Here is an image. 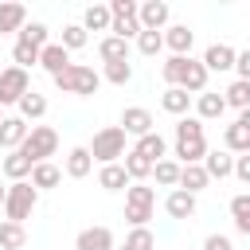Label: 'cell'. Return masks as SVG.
<instances>
[{
	"label": "cell",
	"instance_id": "obj_2",
	"mask_svg": "<svg viewBox=\"0 0 250 250\" xmlns=\"http://www.w3.org/2000/svg\"><path fill=\"white\" fill-rule=\"evenodd\" d=\"M86 152H90V160H98V164H117L129 148H125V133L117 129V125H105V129H98L94 133V141L86 145Z\"/></svg>",
	"mask_w": 250,
	"mask_h": 250
},
{
	"label": "cell",
	"instance_id": "obj_37",
	"mask_svg": "<svg viewBox=\"0 0 250 250\" xmlns=\"http://www.w3.org/2000/svg\"><path fill=\"white\" fill-rule=\"evenodd\" d=\"M223 105H234V109H246L250 105V82H230L227 86V94H223Z\"/></svg>",
	"mask_w": 250,
	"mask_h": 250
},
{
	"label": "cell",
	"instance_id": "obj_25",
	"mask_svg": "<svg viewBox=\"0 0 250 250\" xmlns=\"http://www.w3.org/2000/svg\"><path fill=\"white\" fill-rule=\"evenodd\" d=\"M90 168H94V160H90L86 145H78V148H70V152H66V176H70V180L90 176Z\"/></svg>",
	"mask_w": 250,
	"mask_h": 250
},
{
	"label": "cell",
	"instance_id": "obj_43",
	"mask_svg": "<svg viewBox=\"0 0 250 250\" xmlns=\"http://www.w3.org/2000/svg\"><path fill=\"white\" fill-rule=\"evenodd\" d=\"M180 137H203V121L199 117H180L176 121V141Z\"/></svg>",
	"mask_w": 250,
	"mask_h": 250
},
{
	"label": "cell",
	"instance_id": "obj_32",
	"mask_svg": "<svg viewBox=\"0 0 250 250\" xmlns=\"http://www.w3.org/2000/svg\"><path fill=\"white\" fill-rule=\"evenodd\" d=\"M82 31H109V8L105 4H90L82 16Z\"/></svg>",
	"mask_w": 250,
	"mask_h": 250
},
{
	"label": "cell",
	"instance_id": "obj_38",
	"mask_svg": "<svg viewBox=\"0 0 250 250\" xmlns=\"http://www.w3.org/2000/svg\"><path fill=\"white\" fill-rule=\"evenodd\" d=\"M188 59H191V55H172V59H164L160 74H164V82H168V86H180V78H184V66H188Z\"/></svg>",
	"mask_w": 250,
	"mask_h": 250
},
{
	"label": "cell",
	"instance_id": "obj_46",
	"mask_svg": "<svg viewBox=\"0 0 250 250\" xmlns=\"http://www.w3.org/2000/svg\"><path fill=\"white\" fill-rule=\"evenodd\" d=\"M109 8V16H137V4L133 0H113V4H105Z\"/></svg>",
	"mask_w": 250,
	"mask_h": 250
},
{
	"label": "cell",
	"instance_id": "obj_31",
	"mask_svg": "<svg viewBox=\"0 0 250 250\" xmlns=\"http://www.w3.org/2000/svg\"><path fill=\"white\" fill-rule=\"evenodd\" d=\"M23 242H27V230L20 227V223H0V250H23Z\"/></svg>",
	"mask_w": 250,
	"mask_h": 250
},
{
	"label": "cell",
	"instance_id": "obj_5",
	"mask_svg": "<svg viewBox=\"0 0 250 250\" xmlns=\"http://www.w3.org/2000/svg\"><path fill=\"white\" fill-rule=\"evenodd\" d=\"M152 207H156V191L152 188H145V184H129L125 188V219L133 227H148Z\"/></svg>",
	"mask_w": 250,
	"mask_h": 250
},
{
	"label": "cell",
	"instance_id": "obj_20",
	"mask_svg": "<svg viewBox=\"0 0 250 250\" xmlns=\"http://www.w3.org/2000/svg\"><path fill=\"white\" fill-rule=\"evenodd\" d=\"M0 168H4V176H8L12 184H20V180H27V176H31V168H35V164H31L20 148H12V152L4 156V164H0Z\"/></svg>",
	"mask_w": 250,
	"mask_h": 250
},
{
	"label": "cell",
	"instance_id": "obj_6",
	"mask_svg": "<svg viewBox=\"0 0 250 250\" xmlns=\"http://www.w3.org/2000/svg\"><path fill=\"white\" fill-rule=\"evenodd\" d=\"M31 90V78H27V70H20V66H8V70H0V109L4 105H16L23 94Z\"/></svg>",
	"mask_w": 250,
	"mask_h": 250
},
{
	"label": "cell",
	"instance_id": "obj_8",
	"mask_svg": "<svg viewBox=\"0 0 250 250\" xmlns=\"http://www.w3.org/2000/svg\"><path fill=\"white\" fill-rule=\"evenodd\" d=\"M125 137H145V133H152V113L145 109V105H129L125 113H121V125H117Z\"/></svg>",
	"mask_w": 250,
	"mask_h": 250
},
{
	"label": "cell",
	"instance_id": "obj_45",
	"mask_svg": "<svg viewBox=\"0 0 250 250\" xmlns=\"http://www.w3.org/2000/svg\"><path fill=\"white\" fill-rule=\"evenodd\" d=\"M238 70V82H250V51H234V66Z\"/></svg>",
	"mask_w": 250,
	"mask_h": 250
},
{
	"label": "cell",
	"instance_id": "obj_42",
	"mask_svg": "<svg viewBox=\"0 0 250 250\" xmlns=\"http://www.w3.org/2000/svg\"><path fill=\"white\" fill-rule=\"evenodd\" d=\"M129 78H133V62H105V82L125 86Z\"/></svg>",
	"mask_w": 250,
	"mask_h": 250
},
{
	"label": "cell",
	"instance_id": "obj_17",
	"mask_svg": "<svg viewBox=\"0 0 250 250\" xmlns=\"http://www.w3.org/2000/svg\"><path fill=\"white\" fill-rule=\"evenodd\" d=\"M180 90H184V94H203V90H207V70H203L199 59H188L184 78H180Z\"/></svg>",
	"mask_w": 250,
	"mask_h": 250
},
{
	"label": "cell",
	"instance_id": "obj_27",
	"mask_svg": "<svg viewBox=\"0 0 250 250\" xmlns=\"http://www.w3.org/2000/svg\"><path fill=\"white\" fill-rule=\"evenodd\" d=\"M98 55H102V62H129V43L105 35V39L98 43Z\"/></svg>",
	"mask_w": 250,
	"mask_h": 250
},
{
	"label": "cell",
	"instance_id": "obj_13",
	"mask_svg": "<svg viewBox=\"0 0 250 250\" xmlns=\"http://www.w3.org/2000/svg\"><path fill=\"white\" fill-rule=\"evenodd\" d=\"M27 129H31V125H27L23 117H16V113H12V117H4V121H0V148H8V152H12V148H20V145H23V137H27Z\"/></svg>",
	"mask_w": 250,
	"mask_h": 250
},
{
	"label": "cell",
	"instance_id": "obj_36",
	"mask_svg": "<svg viewBox=\"0 0 250 250\" xmlns=\"http://www.w3.org/2000/svg\"><path fill=\"white\" fill-rule=\"evenodd\" d=\"M121 246H125V250H156V234H152L148 227H133Z\"/></svg>",
	"mask_w": 250,
	"mask_h": 250
},
{
	"label": "cell",
	"instance_id": "obj_24",
	"mask_svg": "<svg viewBox=\"0 0 250 250\" xmlns=\"http://www.w3.org/2000/svg\"><path fill=\"white\" fill-rule=\"evenodd\" d=\"M195 113H199V121H215V117H223L227 113V105H223V94H199L195 98Z\"/></svg>",
	"mask_w": 250,
	"mask_h": 250
},
{
	"label": "cell",
	"instance_id": "obj_10",
	"mask_svg": "<svg viewBox=\"0 0 250 250\" xmlns=\"http://www.w3.org/2000/svg\"><path fill=\"white\" fill-rule=\"evenodd\" d=\"M129 152H137L141 160H148V164H156V160H164L168 156V141L152 129V133H145V137H137V145L129 148Z\"/></svg>",
	"mask_w": 250,
	"mask_h": 250
},
{
	"label": "cell",
	"instance_id": "obj_14",
	"mask_svg": "<svg viewBox=\"0 0 250 250\" xmlns=\"http://www.w3.org/2000/svg\"><path fill=\"white\" fill-rule=\"evenodd\" d=\"M203 70L211 74V70H230L234 66V47H227V43H211L207 51H203Z\"/></svg>",
	"mask_w": 250,
	"mask_h": 250
},
{
	"label": "cell",
	"instance_id": "obj_1",
	"mask_svg": "<svg viewBox=\"0 0 250 250\" xmlns=\"http://www.w3.org/2000/svg\"><path fill=\"white\" fill-rule=\"evenodd\" d=\"M55 86H59L62 94H78V98H90V94H98V86H102V74H98L94 66L70 62L62 74H55Z\"/></svg>",
	"mask_w": 250,
	"mask_h": 250
},
{
	"label": "cell",
	"instance_id": "obj_28",
	"mask_svg": "<svg viewBox=\"0 0 250 250\" xmlns=\"http://www.w3.org/2000/svg\"><path fill=\"white\" fill-rule=\"evenodd\" d=\"M59 180H62V172H59L51 160H43V164H35V168H31V180H27V184L39 191V188H59Z\"/></svg>",
	"mask_w": 250,
	"mask_h": 250
},
{
	"label": "cell",
	"instance_id": "obj_7",
	"mask_svg": "<svg viewBox=\"0 0 250 250\" xmlns=\"http://www.w3.org/2000/svg\"><path fill=\"white\" fill-rule=\"evenodd\" d=\"M137 23H141V31H160V27L168 23V4H164V0H145V4H137Z\"/></svg>",
	"mask_w": 250,
	"mask_h": 250
},
{
	"label": "cell",
	"instance_id": "obj_39",
	"mask_svg": "<svg viewBox=\"0 0 250 250\" xmlns=\"http://www.w3.org/2000/svg\"><path fill=\"white\" fill-rule=\"evenodd\" d=\"M86 39H90V35L82 31V23H66V27H62L59 47H62V51H78V47H86Z\"/></svg>",
	"mask_w": 250,
	"mask_h": 250
},
{
	"label": "cell",
	"instance_id": "obj_19",
	"mask_svg": "<svg viewBox=\"0 0 250 250\" xmlns=\"http://www.w3.org/2000/svg\"><path fill=\"white\" fill-rule=\"evenodd\" d=\"M199 164H203L207 180H227V176H230V164H234V156H230L227 148H223V152L215 148V152H207V156H203Z\"/></svg>",
	"mask_w": 250,
	"mask_h": 250
},
{
	"label": "cell",
	"instance_id": "obj_22",
	"mask_svg": "<svg viewBox=\"0 0 250 250\" xmlns=\"http://www.w3.org/2000/svg\"><path fill=\"white\" fill-rule=\"evenodd\" d=\"M164 211L172 215V219H191L195 215V195H188V191H172L168 199H164Z\"/></svg>",
	"mask_w": 250,
	"mask_h": 250
},
{
	"label": "cell",
	"instance_id": "obj_18",
	"mask_svg": "<svg viewBox=\"0 0 250 250\" xmlns=\"http://www.w3.org/2000/svg\"><path fill=\"white\" fill-rule=\"evenodd\" d=\"M176 164H199L203 156H207V141L203 137H180L176 141Z\"/></svg>",
	"mask_w": 250,
	"mask_h": 250
},
{
	"label": "cell",
	"instance_id": "obj_48",
	"mask_svg": "<svg viewBox=\"0 0 250 250\" xmlns=\"http://www.w3.org/2000/svg\"><path fill=\"white\" fill-rule=\"evenodd\" d=\"M4 195H8V188H0V207H4Z\"/></svg>",
	"mask_w": 250,
	"mask_h": 250
},
{
	"label": "cell",
	"instance_id": "obj_21",
	"mask_svg": "<svg viewBox=\"0 0 250 250\" xmlns=\"http://www.w3.org/2000/svg\"><path fill=\"white\" fill-rule=\"evenodd\" d=\"M160 105H164V113H172V117H188V105H191V94H184L180 86H168V90L160 94Z\"/></svg>",
	"mask_w": 250,
	"mask_h": 250
},
{
	"label": "cell",
	"instance_id": "obj_35",
	"mask_svg": "<svg viewBox=\"0 0 250 250\" xmlns=\"http://www.w3.org/2000/svg\"><path fill=\"white\" fill-rule=\"evenodd\" d=\"M148 176H156V184H160V188H176V180H180V164L164 156V160H156V164H152V172H148Z\"/></svg>",
	"mask_w": 250,
	"mask_h": 250
},
{
	"label": "cell",
	"instance_id": "obj_15",
	"mask_svg": "<svg viewBox=\"0 0 250 250\" xmlns=\"http://www.w3.org/2000/svg\"><path fill=\"white\" fill-rule=\"evenodd\" d=\"M39 66H43V70L55 78V74H62V70L70 66V51H62L59 43H47V47L39 51Z\"/></svg>",
	"mask_w": 250,
	"mask_h": 250
},
{
	"label": "cell",
	"instance_id": "obj_3",
	"mask_svg": "<svg viewBox=\"0 0 250 250\" xmlns=\"http://www.w3.org/2000/svg\"><path fill=\"white\" fill-rule=\"evenodd\" d=\"M35 203H39V191H35L27 180L12 184V188H8V195H4V219L23 227V219H31V211H35Z\"/></svg>",
	"mask_w": 250,
	"mask_h": 250
},
{
	"label": "cell",
	"instance_id": "obj_33",
	"mask_svg": "<svg viewBox=\"0 0 250 250\" xmlns=\"http://www.w3.org/2000/svg\"><path fill=\"white\" fill-rule=\"evenodd\" d=\"M230 215H234V230L238 234H250V195H234L230 199Z\"/></svg>",
	"mask_w": 250,
	"mask_h": 250
},
{
	"label": "cell",
	"instance_id": "obj_49",
	"mask_svg": "<svg viewBox=\"0 0 250 250\" xmlns=\"http://www.w3.org/2000/svg\"><path fill=\"white\" fill-rule=\"evenodd\" d=\"M113 250H125V246H113Z\"/></svg>",
	"mask_w": 250,
	"mask_h": 250
},
{
	"label": "cell",
	"instance_id": "obj_34",
	"mask_svg": "<svg viewBox=\"0 0 250 250\" xmlns=\"http://www.w3.org/2000/svg\"><path fill=\"white\" fill-rule=\"evenodd\" d=\"M121 168H125L129 184H141V180H145V176L152 172V164H148V160H141L137 152H125V156H121Z\"/></svg>",
	"mask_w": 250,
	"mask_h": 250
},
{
	"label": "cell",
	"instance_id": "obj_9",
	"mask_svg": "<svg viewBox=\"0 0 250 250\" xmlns=\"http://www.w3.org/2000/svg\"><path fill=\"white\" fill-rule=\"evenodd\" d=\"M223 141H227V152H250V109H242L238 121L227 125Z\"/></svg>",
	"mask_w": 250,
	"mask_h": 250
},
{
	"label": "cell",
	"instance_id": "obj_50",
	"mask_svg": "<svg viewBox=\"0 0 250 250\" xmlns=\"http://www.w3.org/2000/svg\"><path fill=\"white\" fill-rule=\"evenodd\" d=\"M0 121H4V113H0Z\"/></svg>",
	"mask_w": 250,
	"mask_h": 250
},
{
	"label": "cell",
	"instance_id": "obj_16",
	"mask_svg": "<svg viewBox=\"0 0 250 250\" xmlns=\"http://www.w3.org/2000/svg\"><path fill=\"white\" fill-rule=\"evenodd\" d=\"M207 184H211V180H207L203 164H180V180H176V188H180V191L195 195V191H203Z\"/></svg>",
	"mask_w": 250,
	"mask_h": 250
},
{
	"label": "cell",
	"instance_id": "obj_40",
	"mask_svg": "<svg viewBox=\"0 0 250 250\" xmlns=\"http://www.w3.org/2000/svg\"><path fill=\"white\" fill-rule=\"evenodd\" d=\"M137 51H141V55H148V59H152V55H160V51H164L160 31H141V35H137Z\"/></svg>",
	"mask_w": 250,
	"mask_h": 250
},
{
	"label": "cell",
	"instance_id": "obj_23",
	"mask_svg": "<svg viewBox=\"0 0 250 250\" xmlns=\"http://www.w3.org/2000/svg\"><path fill=\"white\" fill-rule=\"evenodd\" d=\"M16 105H20V113H16V117H23V121H39V117L47 113V98H43V94H35V90H27Z\"/></svg>",
	"mask_w": 250,
	"mask_h": 250
},
{
	"label": "cell",
	"instance_id": "obj_12",
	"mask_svg": "<svg viewBox=\"0 0 250 250\" xmlns=\"http://www.w3.org/2000/svg\"><path fill=\"white\" fill-rule=\"evenodd\" d=\"M74 250H113V230L109 227H86V230H78Z\"/></svg>",
	"mask_w": 250,
	"mask_h": 250
},
{
	"label": "cell",
	"instance_id": "obj_41",
	"mask_svg": "<svg viewBox=\"0 0 250 250\" xmlns=\"http://www.w3.org/2000/svg\"><path fill=\"white\" fill-rule=\"evenodd\" d=\"M12 59H16V66H20V70H27V66H35V62H39V51L16 39V47H12Z\"/></svg>",
	"mask_w": 250,
	"mask_h": 250
},
{
	"label": "cell",
	"instance_id": "obj_30",
	"mask_svg": "<svg viewBox=\"0 0 250 250\" xmlns=\"http://www.w3.org/2000/svg\"><path fill=\"white\" fill-rule=\"evenodd\" d=\"M16 35H20V43H27V47H35V51H43V47L51 43V39H47V35H51L47 23H39V20H35V23H23Z\"/></svg>",
	"mask_w": 250,
	"mask_h": 250
},
{
	"label": "cell",
	"instance_id": "obj_47",
	"mask_svg": "<svg viewBox=\"0 0 250 250\" xmlns=\"http://www.w3.org/2000/svg\"><path fill=\"white\" fill-rule=\"evenodd\" d=\"M203 250H234V242H230L227 234H207V242H203Z\"/></svg>",
	"mask_w": 250,
	"mask_h": 250
},
{
	"label": "cell",
	"instance_id": "obj_26",
	"mask_svg": "<svg viewBox=\"0 0 250 250\" xmlns=\"http://www.w3.org/2000/svg\"><path fill=\"white\" fill-rule=\"evenodd\" d=\"M98 184H102L105 191H125V188H129V176H125V168H121V160H117V164H102Z\"/></svg>",
	"mask_w": 250,
	"mask_h": 250
},
{
	"label": "cell",
	"instance_id": "obj_4",
	"mask_svg": "<svg viewBox=\"0 0 250 250\" xmlns=\"http://www.w3.org/2000/svg\"><path fill=\"white\" fill-rule=\"evenodd\" d=\"M55 148H59V133H55L51 125H31L27 137H23V145H20V152H23L31 164H43L47 156H55Z\"/></svg>",
	"mask_w": 250,
	"mask_h": 250
},
{
	"label": "cell",
	"instance_id": "obj_44",
	"mask_svg": "<svg viewBox=\"0 0 250 250\" xmlns=\"http://www.w3.org/2000/svg\"><path fill=\"white\" fill-rule=\"evenodd\" d=\"M230 176H238L242 184H250V152H238L234 164H230Z\"/></svg>",
	"mask_w": 250,
	"mask_h": 250
},
{
	"label": "cell",
	"instance_id": "obj_11",
	"mask_svg": "<svg viewBox=\"0 0 250 250\" xmlns=\"http://www.w3.org/2000/svg\"><path fill=\"white\" fill-rule=\"evenodd\" d=\"M160 39H164V47H168L172 55H191V43H195V31H191L188 23H172L168 31H160Z\"/></svg>",
	"mask_w": 250,
	"mask_h": 250
},
{
	"label": "cell",
	"instance_id": "obj_29",
	"mask_svg": "<svg viewBox=\"0 0 250 250\" xmlns=\"http://www.w3.org/2000/svg\"><path fill=\"white\" fill-rule=\"evenodd\" d=\"M27 23V8L23 4H0V35L4 31H20Z\"/></svg>",
	"mask_w": 250,
	"mask_h": 250
}]
</instances>
